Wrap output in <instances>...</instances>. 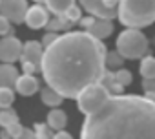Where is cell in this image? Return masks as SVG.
<instances>
[{
	"label": "cell",
	"instance_id": "obj_1",
	"mask_svg": "<svg viewBox=\"0 0 155 139\" xmlns=\"http://www.w3.org/2000/svg\"><path fill=\"white\" fill-rule=\"evenodd\" d=\"M106 57L102 40L86 31H69L44 49L40 72L49 88L62 97L77 99L88 86L102 81Z\"/></svg>",
	"mask_w": 155,
	"mask_h": 139
},
{
	"label": "cell",
	"instance_id": "obj_2",
	"mask_svg": "<svg viewBox=\"0 0 155 139\" xmlns=\"http://www.w3.org/2000/svg\"><path fill=\"white\" fill-rule=\"evenodd\" d=\"M81 139H155V101L140 95H110L86 115Z\"/></svg>",
	"mask_w": 155,
	"mask_h": 139
},
{
	"label": "cell",
	"instance_id": "obj_3",
	"mask_svg": "<svg viewBox=\"0 0 155 139\" xmlns=\"http://www.w3.org/2000/svg\"><path fill=\"white\" fill-rule=\"evenodd\" d=\"M117 19L128 29L146 28L155 22V0H120Z\"/></svg>",
	"mask_w": 155,
	"mask_h": 139
},
{
	"label": "cell",
	"instance_id": "obj_4",
	"mask_svg": "<svg viewBox=\"0 0 155 139\" xmlns=\"http://www.w3.org/2000/svg\"><path fill=\"white\" fill-rule=\"evenodd\" d=\"M150 42L148 37L140 29H124L117 37V51L120 53L122 59H144L148 55Z\"/></svg>",
	"mask_w": 155,
	"mask_h": 139
},
{
	"label": "cell",
	"instance_id": "obj_5",
	"mask_svg": "<svg viewBox=\"0 0 155 139\" xmlns=\"http://www.w3.org/2000/svg\"><path fill=\"white\" fill-rule=\"evenodd\" d=\"M108 97H110V92L101 83L99 84H91V86H88L79 97H77V106H79V110L84 115H88L93 110H97Z\"/></svg>",
	"mask_w": 155,
	"mask_h": 139
},
{
	"label": "cell",
	"instance_id": "obj_6",
	"mask_svg": "<svg viewBox=\"0 0 155 139\" xmlns=\"http://www.w3.org/2000/svg\"><path fill=\"white\" fill-rule=\"evenodd\" d=\"M28 9L29 8L26 0H0V15L6 17L11 24L26 22Z\"/></svg>",
	"mask_w": 155,
	"mask_h": 139
},
{
	"label": "cell",
	"instance_id": "obj_7",
	"mask_svg": "<svg viewBox=\"0 0 155 139\" xmlns=\"http://www.w3.org/2000/svg\"><path fill=\"white\" fill-rule=\"evenodd\" d=\"M81 28H84L86 33H90L91 37L99 39V40H104L108 39L111 33H113V24L111 20H104V19H97V17H84L81 19Z\"/></svg>",
	"mask_w": 155,
	"mask_h": 139
},
{
	"label": "cell",
	"instance_id": "obj_8",
	"mask_svg": "<svg viewBox=\"0 0 155 139\" xmlns=\"http://www.w3.org/2000/svg\"><path fill=\"white\" fill-rule=\"evenodd\" d=\"M22 49H24L22 42L13 35H8L0 40V60L4 64H13L22 57Z\"/></svg>",
	"mask_w": 155,
	"mask_h": 139
},
{
	"label": "cell",
	"instance_id": "obj_9",
	"mask_svg": "<svg viewBox=\"0 0 155 139\" xmlns=\"http://www.w3.org/2000/svg\"><path fill=\"white\" fill-rule=\"evenodd\" d=\"M81 8L90 13V17H97V19H104V20H111L113 17H117L115 9L106 8L104 0H79Z\"/></svg>",
	"mask_w": 155,
	"mask_h": 139
},
{
	"label": "cell",
	"instance_id": "obj_10",
	"mask_svg": "<svg viewBox=\"0 0 155 139\" xmlns=\"http://www.w3.org/2000/svg\"><path fill=\"white\" fill-rule=\"evenodd\" d=\"M42 59H44V46L37 40H28L22 49V64H33L35 68H42Z\"/></svg>",
	"mask_w": 155,
	"mask_h": 139
},
{
	"label": "cell",
	"instance_id": "obj_11",
	"mask_svg": "<svg viewBox=\"0 0 155 139\" xmlns=\"http://www.w3.org/2000/svg\"><path fill=\"white\" fill-rule=\"evenodd\" d=\"M49 13H48V8H44L42 4H35L28 9V15H26V24L31 28V29H40V28H46L49 24Z\"/></svg>",
	"mask_w": 155,
	"mask_h": 139
},
{
	"label": "cell",
	"instance_id": "obj_12",
	"mask_svg": "<svg viewBox=\"0 0 155 139\" xmlns=\"http://www.w3.org/2000/svg\"><path fill=\"white\" fill-rule=\"evenodd\" d=\"M38 88H40V86H38V81H37L33 75H26V73H22V75L18 77L17 84H15V90H17L20 95H24V97H29V95L37 93Z\"/></svg>",
	"mask_w": 155,
	"mask_h": 139
},
{
	"label": "cell",
	"instance_id": "obj_13",
	"mask_svg": "<svg viewBox=\"0 0 155 139\" xmlns=\"http://www.w3.org/2000/svg\"><path fill=\"white\" fill-rule=\"evenodd\" d=\"M18 77V70L13 64H0V88H13Z\"/></svg>",
	"mask_w": 155,
	"mask_h": 139
},
{
	"label": "cell",
	"instance_id": "obj_14",
	"mask_svg": "<svg viewBox=\"0 0 155 139\" xmlns=\"http://www.w3.org/2000/svg\"><path fill=\"white\" fill-rule=\"evenodd\" d=\"M75 2L77 0H46L44 4L55 17H66L68 11L75 8Z\"/></svg>",
	"mask_w": 155,
	"mask_h": 139
},
{
	"label": "cell",
	"instance_id": "obj_15",
	"mask_svg": "<svg viewBox=\"0 0 155 139\" xmlns=\"http://www.w3.org/2000/svg\"><path fill=\"white\" fill-rule=\"evenodd\" d=\"M48 126L51 130H57V132H62L68 124V117H66V112L58 110V108H53L49 114H48Z\"/></svg>",
	"mask_w": 155,
	"mask_h": 139
},
{
	"label": "cell",
	"instance_id": "obj_16",
	"mask_svg": "<svg viewBox=\"0 0 155 139\" xmlns=\"http://www.w3.org/2000/svg\"><path fill=\"white\" fill-rule=\"evenodd\" d=\"M101 84L110 92V95H124V86H120V84L117 83V79H115V72L111 73V72H108V70H106V73H104Z\"/></svg>",
	"mask_w": 155,
	"mask_h": 139
},
{
	"label": "cell",
	"instance_id": "obj_17",
	"mask_svg": "<svg viewBox=\"0 0 155 139\" xmlns=\"http://www.w3.org/2000/svg\"><path fill=\"white\" fill-rule=\"evenodd\" d=\"M40 99H42V103H44L46 106H51V108H57V106L64 101V97H62L58 92H55L53 88H49V86L42 88V92H40Z\"/></svg>",
	"mask_w": 155,
	"mask_h": 139
},
{
	"label": "cell",
	"instance_id": "obj_18",
	"mask_svg": "<svg viewBox=\"0 0 155 139\" xmlns=\"http://www.w3.org/2000/svg\"><path fill=\"white\" fill-rule=\"evenodd\" d=\"M140 75L142 79H155V59L146 55L140 60Z\"/></svg>",
	"mask_w": 155,
	"mask_h": 139
},
{
	"label": "cell",
	"instance_id": "obj_19",
	"mask_svg": "<svg viewBox=\"0 0 155 139\" xmlns=\"http://www.w3.org/2000/svg\"><path fill=\"white\" fill-rule=\"evenodd\" d=\"M18 123V115L13 108H4L0 110V126L4 128H9L11 124H17Z\"/></svg>",
	"mask_w": 155,
	"mask_h": 139
},
{
	"label": "cell",
	"instance_id": "obj_20",
	"mask_svg": "<svg viewBox=\"0 0 155 139\" xmlns=\"http://www.w3.org/2000/svg\"><path fill=\"white\" fill-rule=\"evenodd\" d=\"M71 26V22L66 19V17H55V19H51L49 20V24L46 26L49 31H53V33H57V31H62V29H68Z\"/></svg>",
	"mask_w": 155,
	"mask_h": 139
},
{
	"label": "cell",
	"instance_id": "obj_21",
	"mask_svg": "<svg viewBox=\"0 0 155 139\" xmlns=\"http://www.w3.org/2000/svg\"><path fill=\"white\" fill-rule=\"evenodd\" d=\"M13 101H15V92H13V88H0V110L11 108Z\"/></svg>",
	"mask_w": 155,
	"mask_h": 139
},
{
	"label": "cell",
	"instance_id": "obj_22",
	"mask_svg": "<svg viewBox=\"0 0 155 139\" xmlns=\"http://www.w3.org/2000/svg\"><path fill=\"white\" fill-rule=\"evenodd\" d=\"M115 79H117V83H119L120 86H128V84H131L133 75H131L130 70L120 68V70H117V72H115Z\"/></svg>",
	"mask_w": 155,
	"mask_h": 139
},
{
	"label": "cell",
	"instance_id": "obj_23",
	"mask_svg": "<svg viewBox=\"0 0 155 139\" xmlns=\"http://www.w3.org/2000/svg\"><path fill=\"white\" fill-rule=\"evenodd\" d=\"M122 62H124V59L120 57V53H119L117 49H115V51H110L108 57H106V66H108V68H117V70H120Z\"/></svg>",
	"mask_w": 155,
	"mask_h": 139
},
{
	"label": "cell",
	"instance_id": "obj_24",
	"mask_svg": "<svg viewBox=\"0 0 155 139\" xmlns=\"http://www.w3.org/2000/svg\"><path fill=\"white\" fill-rule=\"evenodd\" d=\"M33 130H35L37 139H53V135H51V128L48 126V123H37Z\"/></svg>",
	"mask_w": 155,
	"mask_h": 139
},
{
	"label": "cell",
	"instance_id": "obj_25",
	"mask_svg": "<svg viewBox=\"0 0 155 139\" xmlns=\"http://www.w3.org/2000/svg\"><path fill=\"white\" fill-rule=\"evenodd\" d=\"M142 90L146 92V97L155 101V79H144L142 81Z\"/></svg>",
	"mask_w": 155,
	"mask_h": 139
},
{
	"label": "cell",
	"instance_id": "obj_26",
	"mask_svg": "<svg viewBox=\"0 0 155 139\" xmlns=\"http://www.w3.org/2000/svg\"><path fill=\"white\" fill-rule=\"evenodd\" d=\"M66 19L71 22V24H75V22H81V8H73V9H69L68 11V15H66Z\"/></svg>",
	"mask_w": 155,
	"mask_h": 139
},
{
	"label": "cell",
	"instance_id": "obj_27",
	"mask_svg": "<svg viewBox=\"0 0 155 139\" xmlns=\"http://www.w3.org/2000/svg\"><path fill=\"white\" fill-rule=\"evenodd\" d=\"M58 37H60V35H57V33H53V31H48V33L42 37V46H44V49H46L48 46H51Z\"/></svg>",
	"mask_w": 155,
	"mask_h": 139
},
{
	"label": "cell",
	"instance_id": "obj_28",
	"mask_svg": "<svg viewBox=\"0 0 155 139\" xmlns=\"http://www.w3.org/2000/svg\"><path fill=\"white\" fill-rule=\"evenodd\" d=\"M9 29H11V22H9L6 17L0 15V35H8Z\"/></svg>",
	"mask_w": 155,
	"mask_h": 139
},
{
	"label": "cell",
	"instance_id": "obj_29",
	"mask_svg": "<svg viewBox=\"0 0 155 139\" xmlns=\"http://www.w3.org/2000/svg\"><path fill=\"white\" fill-rule=\"evenodd\" d=\"M15 139H37V135H35V130L24 126V130L20 132V135H17Z\"/></svg>",
	"mask_w": 155,
	"mask_h": 139
},
{
	"label": "cell",
	"instance_id": "obj_30",
	"mask_svg": "<svg viewBox=\"0 0 155 139\" xmlns=\"http://www.w3.org/2000/svg\"><path fill=\"white\" fill-rule=\"evenodd\" d=\"M6 130H8V132H9V135L15 139L17 135H20V132L24 130V126H22L20 123H17V124H11V126H9V128H6Z\"/></svg>",
	"mask_w": 155,
	"mask_h": 139
},
{
	"label": "cell",
	"instance_id": "obj_31",
	"mask_svg": "<svg viewBox=\"0 0 155 139\" xmlns=\"http://www.w3.org/2000/svg\"><path fill=\"white\" fill-rule=\"evenodd\" d=\"M37 70H38V68H35L33 64H22V72H24L26 75H33Z\"/></svg>",
	"mask_w": 155,
	"mask_h": 139
},
{
	"label": "cell",
	"instance_id": "obj_32",
	"mask_svg": "<svg viewBox=\"0 0 155 139\" xmlns=\"http://www.w3.org/2000/svg\"><path fill=\"white\" fill-rule=\"evenodd\" d=\"M104 4H106V8L117 11V8H119V4H120V0H104Z\"/></svg>",
	"mask_w": 155,
	"mask_h": 139
},
{
	"label": "cell",
	"instance_id": "obj_33",
	"mask_svg": "<svg viewBox=\"0 0 155 139\" xmlns=\"http://www.w3.org/2000/svg\"><path fill=\"white\" fill-rule=\"evenodd\" d=\"M53 139H73V137H71V134H68V132L62 130V132H57V134L53 135Z\"/></svg>",
	"mask_w": 155,
	"mask_h": 139
},
{
	"label": "cell",
	"instance_id": "obj_34",
	"mask_svg": "<svg viewBox=\"0 0 155 139\" xmlns=\"http://www.w3.org/2000/svg\"><path fill=\"white\" fill-rule=\"evenodd\" d=\"M0 137H2V139H13V137L9 135V132H8V130H4L2 134H0Z\"/></svg>",
	"mask_w": 155,
	"mask_h": 139
},
{
	"label": "cell",
	"instance_id": "obj_35",
	"mask_svg": "<svg viewBox=\"0 0 155 139\" xmlns=\"http://www.w3.org/2000/svg\"><path fill=\"white\" fill-rule=\"evenodd\" d=\"M33 2H35V4H44L46 0H33Z\"/></svg>",
	"mask_w": 155,
	"mask_h": 139
},
{
	"label": "cell",
	"instance_id": "obj_36",
	"mask_svg": "<svg viewBox=\"0 0 155 139\" xmlns=\"http://www.w3.org/2000/svg\"><path fill=\"white\" fill-rule=\"evenodd\" d=\"M153 46H155V37H153Z\"/></svg>",
	"mask_w": 155,
	"mask_h": 139
}]
</instances>
